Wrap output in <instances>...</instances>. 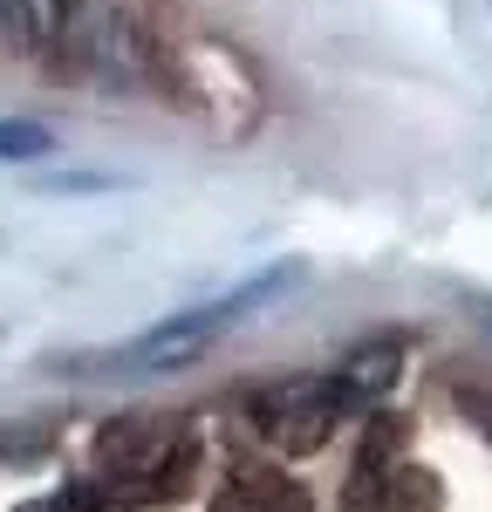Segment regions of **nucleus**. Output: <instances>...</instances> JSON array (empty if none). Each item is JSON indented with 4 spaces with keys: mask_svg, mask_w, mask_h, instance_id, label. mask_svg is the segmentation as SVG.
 Segmentation results:
<instances>
[{
    "mask_svg": "<svg viewBox=\"0 0 492 512\" xmlns=\"http://www.w3.org/2000/svg\"><path fill=\"white\" fill-rule=\"evenodd\" d=\"M465 308H472V315H479V321L492 328V294H472V287H465Z\"/></svg>",
    "mask_w": 492,
    "mask_h": 512,
    "instance_id": "4",
    "label": "nucleus"
},
{
    "mask_svg": "<svg viewBox=\"0 0 492 512\" xmlns=\"http://www.w3.org/2000/svg\"><path fill=\"white\" fill-rule=\"evenodd\" d=\"M0 35H14V48L35 35V21H28V0H0Z\"/></svg>",
    "mask_w": 492,
    "mask_h": 512,
    "instance_id": "3",
    "label": "nucleus"
},
{
    "mask_svg": "<svg viewBox=\"0 0 492 512\" xmlns=\"http://www.w3.org/2000/svg\"><path fill=\"white\" fill-rule=\"evenodd\" d=\"M55 151V130L35 117H0V164H35Z\"/></svg>",
    "mask_w": 492,
    "mask_h": 512,
    "instance_id": "2",
    "label": "nucleus"
},
{
    "mask_svg": "<svg viewBox=\"0 0 492 512\" xmlns=\"http://www.w3.org/2000/svg\"><path fill=\"white\" fill-rule=\"evenodd\" d=\"M301 280V267H274V274L246 280L233 294H219V301H205V308H185V315L158 321V328H144L137 342H117V349H96V355H76V376H158V369H185V362H199L226 328H240L260 301H274Z\"/></svg>",
    "mask_w": 492,
    "mask_h": 512,
    "instance_id": "1",
    "label": "nucleus"
},
{
    "mask_svg": "<svg viewBox=\"0 0 492 512\" xmlns=\"http://www.w3.org/2000/svg\"><path fill=\"white\" fill-rule=\"evenodd\" d=\"M48 7H55V21H76L82 14V0H48Z\"/></svg>",
    "mask_w": 492,
    "mask_h": 512,
    "instance_id": "5",
    "label": "nucleus"
}]
</instances>
